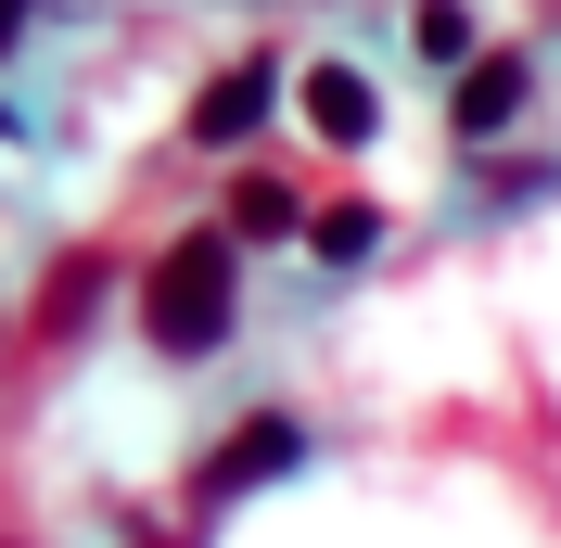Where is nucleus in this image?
<instances>
[{
    "label": "nucleus",
    "instance_id": "1",
    "mask_svg": "<svg viewBox=\"0 0 561 548\" xmlns=\"http://www.w3.org/2000/svg\"><path fill=\"white\" fill-rule=\"evenodd\" d=\"M243 319V242L230 230H179L153 269H140V344L153 357H217Z\"/></svg>",
    "mask_w": 561,
    "mask_h": 548
},
{
    "label": "nucleus",
    "instance_id": "2",
    "mask_svg": "<svg viewBox=\"0 0 561 548\" xmlns=\"http://www.w3.org/2000/svg\"><path fill=\"white\" fill-rule=\"evenodd\" d=\"M294 459H307V421H294V409H255V421H230V434L205 446V472H192V511H230V498L280 484Z\"/></svg>",
    "mask_w": 561,
    "mask_h": 548
},
{
    "label": "nucleus",
    "instance_id": "3",
    "mask_svg": "<svg viewBox=\"0 0 561 548\" xmlns=\"http://www.w3.org/2000/svg\"><path fill=\"white\" fill-rule=\"evenodd\" d=\"M268 115H280V65L268 52H243V65H217L205 90H192V140H205V153H243Z\"/></svg>",
    "mask_w": 561,
    "mask_h": 548
},
{
    "label": "nucleus",
    "instance_id": "4",
    "mask_svg": "<svg viewBox=\"0 0 561 548\" xmlns=\"http://www.w3.org/2000/svg\"><path fill=\"white\" fill-rule=\"evenodd\" d=\"M524 103H536V65H524V52H472V65L447 77V128L459 140H497Z\"/></svg>",
    "mask_w": 561,
    "mask_h": 548
},
{
    "label": "nucleus",
    "instance_id": "5",
    "mask_svg": "<svg viewBox=\"0 0 561 548\" xmlns=\"http://www.w3.org/2000/svg\"><path fill=\"white\" fill-rule=\"evenodd\" d=\"M294 103H307V128L332 140V153H357V140L383 128V90H370L357 65H307V90H294Z\"/></svg>",
    "mask_w": 561,
    "mask_h": 548
},
{
    "label": "nucleus",
    "instance_id": "6",
    "mask_svg": "<svg viewBox=\"0 0 561 548\" xmlns=\"http://www.w3.org/2000/svg\"><path fill=\"white\" fill-rule=\"evenodd\" d=\"M217 230H230V242H294V230H307V192H294V179H230V217H217Z\"/></svg>",
    "mask_w": 561,
    "mask_h": 548
},
{
    "label": "nucleus",
    "instance_id": "7",
    "mask_svg": "<svg viewBox=\"0 0 561 548\" xmlns=\"http://www.w3.org/2000/svg\"><path fill=\"white\" fill-rule=\"evenodd\" d=\"M90 307H103V255H65V269L38 281V344H65V332H90Z\"/></svg>",
    "mask_w": 561,
    "mask_h": 548
},
{
    "label": "nucleus",
    "instance_id": "8",
    "mask_svg": "<svg viewBox=\"0 0 561 548\" xmlns=\"http://www.w3.org/2000/svg\"><path fill=\"white\" fill-rule=\"evenodd\" d=\"M370 242H383V205H319L307 217V255H319V269H357Z\"/></svg>",
    "mask_w": 561,
    "mask_h": 548
},
{
    "label": "nucleus",
    "instance_id": "9",
    "mask_svg": "<svg viewBox=\"0 0 561 548\" xmlns=\"http://www.w3.org/2000/svg\"><path fill=\"white\" fill-rule=\"evenodd\" d=\"M409 38H421V65H472V0H421V13H409Z\"/></svg>",
    "mask_w": 561,
    "mask_h": 548
},
{
    "label": "nucleus",
    "instance_id": "10",
    "mask_svg": "<svg viewBox=\"0 0 561 548\" xmlns=\"http://www.w3.org/2000/svg\"><path fill=\"white\" fill-rule=\"evenodd\" d=\"M38 26V0H0V52H13V38H26Z\"/></svg>",
    "mask_w": 561,
    "mask_h": 548
},
{
    "label": "nucleus",
    "instance_id": "11",
    "mask_svg": "<svg viewBox=\"0 0 561 548\" xmlns=\"http://www.w3.org/2000/svg\"><path fill=\"white\" fill-rule=\"evenodd\" d=\"M140 548H192V536H140Z\"/></svg>",
    "mask_w": 561,
    "mask_h": 548
}]
</instances>
